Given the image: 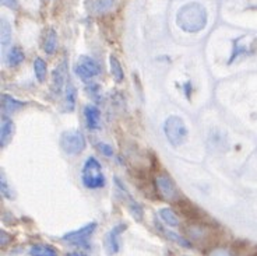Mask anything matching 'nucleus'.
<instances>
[{
  "instance_id": "obj_1",
  "label": "nucleus",
  "mask_w": 257,
  "mask_h": 256,
  "mask_svg": "<svg viewBox=\"0 0 257 256\" xmlns=\"http://www.w3.org/2000/svg\"><path fill=\"white\" fill-rule=\"evenodd\" d=\"M207 16L206 7L200 3H187L185 6L179 9V12L176 14V24L182 31L190 32H199L204 30L207 26Z\"/></svg>"
},
{
  "instance_id": "obj_2",
  "label": "nucleus",
  "mask_w": 257,
  "mask_h": 256,
  "mask_svg": "<svg viewBox=\"0 0 257 256\" xmlns=\"http://www.w3.org/2000/svg\"><path fill=\"white\" fill-rule=\"evenodd\" d=\"M83 185L88 189H99L105 186V175L102 173V166L98 162L95 157H88L83 166L81 173Z\"/></svg>"
},
{
  "instance_id": "obj_3",
  "label": "nucleus",
  "mask_w": 257,
  "mask_h": 256,
  "mask_svg": "<svg viewBox=\"0 0 257 256\" xmlns=\"http://www.w3.org/2000/svg\"><path fill=\"white\" fill-rule=\"evenodd\" d=\"M164 133L172 147H179L187 139V128L180 116L172 115L164 122Z\"/></svg>"
},
{
  "instance_id": "obj_4",
  "label": "nucleus",
  "mask_w": 257,
  "mask_h": 256,
  "mask_svg": "<svg viewBox=\"0 0 257 256\" xmlns=\"http://www.w3.org/2000/svg\"><path fill=\"white\" fill-rule=\"evenodd\" d=\"M60 146L66 154L76 155L85 148V137L80 130H66L60 136Z\"/></svg>"
},
{
  "instance_id": "obj_5",
  "label": "nucleus",
  "mask_w": 257,
  "mask_h": 256,
  "mask_svg": "<svg viewBox=\"0 0 257 256\" xmlns=\"http://www.w3.org/2000/svg\"><path fill=\"white\" fill-rule=\"evenodd\" d=\"M96 230V223H88L78 230L66 232L63 237V241L71 243V245H77V246H83V248H90V238Z\"/></svg>"
},
{
  "instance_id": "obj_6",
  "label": "nucleus",
  "mask_w": 257,
  "mask_h": 256,
  "mask_svg": "<svg viewBox=\"0 0 257 256\" xmlns=\"http://www.w3.org/2000/svg\"><path fill=\"white\" fill-rule=\"evenodd\" d=\"M74 71L83 81L88 83L92 77L98 76L101 73V67L90 56H80L78 62L74 66Z\"/></svg>"
},
{
  "instance_id": "obj_7",
  "label": "nucleus",
  "mask_w": 257,
  "mask_h": 256,
  "mask_svg": "<svg viewBox=\"0 0 257 256\" xmlns=\"http://www.w3.org/2000/svg\"><path fill=\"white\" fill-rule=\"evenodd\" d=\"M155 186L162 198L168 202H178L179 200V192L175 186L174 181L168 175H157L155 177Z\"/></svg>"
},
{
  "instance_id": "obj_8",
  "label": "nucleus",
  "mask_w": 257,
  "mask_h": 256,
  "mask_svg": "<svg viewBox=\"0 0 257 256\" xmlns=\"http://www.w3.org/2000/svg\"><path fill=\"white\" fill-rule=\"evenodd\" d=\"M124 230H126V224H117L105 235L103 245H105V249L108 252V255H115V253L119 252V248H120V245H119V235Z\"/></svg>"
},
{
  "instance_id": "obj_9",
  "label": "nucleus",
  "mask_w": 257,
  "mask_h": 256,
  "mask_svg": "<svg viewBox=\"0 0 257 256\" xmlns=\"http://www.w3.org/2000/svg\"><path fill=\"white\" fill-rule=\"evenodd\" d=\"M14 130H16L14 122L9 116H2V121H0V146H2V148L6 147L7 143L12 140Z\"/></svg>"
},
{
  "instance_id": "obj_10",
  "label": "nucleus",
  "mask_w": 257,
  "mask_h": 256,
  "mask_svg": "<svg viewBox=\"0 0 257 256\" xmlns=\"http://www.w3.org/2000/svg\"><path fill=\"white\" fill-rule=\"evenodd\" d=\"M64 83H66V62L59 64L52 73V93L59 96L63 91Z\"/></svg>"
},
{
  "instance_id": "obj_11",
  "label": "nucleus",
  "mask_w": 257,
  "mask_h": 256,
  "mask_svg": "<svg viewBox=\"0 0 257 256\" xmlns=\"http://www.w3.org/2000/svg\"><path fill=\"white\" fill-rule=\"evenodd\" d=\"M24 105H26V103H21L19 100H16L14 97L9 96V94H2V112H3V115H13L14 112H17Z\"/></svg>"
},
{
  "instance_id": "obj_12",
  "label": "nucleus",
  "mask_w": 257,
  "mask_h": 256,
  "mask_svg": "<svg viewBox=\"0 0 257 256\" xmlns=\"http://www.w3.org/2000/svg\"><path fill=\"white\" fill-rule=\"evenodd\" d=\"M84 118L87 128L90 130H95L99 126V109L94 105H85L84 107Z\"/></svg>"
},
{
  "instance_id": "obj_13",
  "label": "nucleus",
  "mask_w": 257,
  "mask_h": 256,
  "mask_svg": "<svg viewBox=\"0 0 257 256\" xmlns=\"http://www.w3.org/2000/svg\"><path fill=\"white\" fill-rule=\"evenodd\" d=\"M56 49H58V34L53 28H49L45 34V39H44V51L48 55H53Z\"/></svg>"
},
{
  "instance_id": "obj_14",
  "label": "nucleus",
  "mask_w": 257,
  "mask_h": 256,
  "mask_svg": "<svg viewBox=\"0 0 257 256\" xmlns=\"http://www.w3.org/2000/svg\"><path fill=\"white\" fill-rule=\"evenodd\" d=\"M109 69L116 83H122L123 78H124V71H123V67L120 62H119V59L116 58L115 55L109 56Z\"/></svg>"
},
{
  "instance_id": "obj_15",
  "label": "nucleus",
  "mask_w": 257,
  "mask_h": 256,
  "mask_svg": "<svg viewBox=\"0 0 257 256\" xmlns=\"http://www.w3.org/2000/svg\"><path fill=\"white\" fill-rule=\"evenodd\" d=\"M28 253L31 256H58V252L55 248H52L49 245H44V243L32 245Z\"/></svg>"
},
{
  "instance_id": "obj_16",
  "label": "nucleus",
  "mask_w": 257,
  "mask_h": 256,
  "mask_svg": "<svg viewBox=\"0 0 257 256\" xmlns=\"http://www.w3.org/2000/svg\"><path fill=\"white\" fill-rule=\"evenodd\" d=\"M178 205H179L180 211H182L187 218H193V220L200 218L199 209H197L196 206H193L189 200H178Z\"/></svg>"
},
{
  "instance_id": "obj_17",
  "label": "nucleus",
  "mask_w": 257,
  "mask_h": 256,
  "mask_svg": "<svg viewBox=\"0 0 257 256\" xmlns=\"http://www.w3.org/2000/svg\"><path fill=\"white\" fill-rule=\"evenodd\" d=\"M24 58L26 56H24L23 49L19 46H14L7 53V63H9V66H19L21 62H24Z\"/></svg>"
},
{
  "instance_id": "obj_18",
  "label": "nucleus",
  "mask_w": 257,
  "mask_h": 256,
  "mask_svg": "<svg viewBox=\"0 0 257 256\" xmlns=\"http://www.w3.org/2000/svg\"><path fill=\"white\" fill-rule=\"evenodd\" d=\"M115 5V0H92L91 2V10L96 14H102L110 10Z\"/></svg>"
},
{
  "instance_id": "obj_19",
  "label": "nucleus",
  "mask_w": 257,
  "mask_h": 256,
  "mask_svg": "<svg viewBox=\"0 0 257 256\" xmlns=\"http://www.w3.org/2000/svg\"><path fill=\"white\" fill-rule=\"evenodd\" d=\"M160 217L161 220L165 223L169 227H178L179 225V218L178 216L175 214L174 210H171V209H161L160 210Z\"/></svg>"
},
{
  "instance_id": "obj_20",
  "label": "nucleus",
  "mask_w": 257,
  "mask_h": 256,
  "mask_svg": "<svg viewBox=\"0 0 257 256\" xmlns=\"http://www.w3.org/2000/svg\"><path fill=\"white\" fill-rule=\"evenodd\" d=\"M124 198L127 200V205H128V210L130 213L133 214V217L137 220V221H142L143 220V209L142 206L139 205L137 202H136L135 199L130 198V195L127 193V191L124 189Z\"/></svg>"
},
{
  "instance_id": "obj_21",
  "label": "nucleus",
  "mask_w": 257,
  "mask_h": 256,
  "mask_svg": "<svg viewBox=\"0 0 257 256\" xmlns=\"http://www.w3.org/2000/svg\"><path fill=\"white\" fill-rule=\"evenodd\" d=\"M34 71H35V76H37V80L39 83H44L46 78V71H48L46 62L44 59L37 58L34 60Z\"/></svg>"
},
{
  "instance_id": "obj_22",
  "label": "nucleus",
  "mask_w": 257,
  "mask_h": 256,
  "mask_svg": "<svg viewBox=\"0 0 257 256\" xmlns=\"http://www.w3.org/2000/svg\"><path fill=\"white\" fill-rule=\"evenodd\" d=\"M64 105L67 107L66 111L67 112H71L74 109V105H76V90L71 84H67L66 87V97H64Z\"/></svg>"
},
{
  "instance_id": "obj_23",
  "label": "nucleus",
  "mask_w": 257,
  "mask_h": 256,
  "mask_svg": "<svg viewBox=\"0 0 257 256\" xmlns=\"http://www.w3.org/2000/svg\"><path fill=\"white\" fill-rule=\"evenodd\" d=\"M0 38H2V46H6L12 41V27L6 20H2L0 24Z\"/></svg>"
},
{
  "instance_id": "obj_24",
  "label": "nucleus",
  "mask_w": 257,
  "mask_h": 256,
  "mask_svg": "<svg viewBox=\"0 0 257 256\" xmlns=\"http://www.w3.org/2000/svg\"><path fill=\"white\" fill-rule=\"evenodd\" d=\"M165 234H167V237L169 238V239H172L174 242H176L178 245H180V246H183V248H190V246H192V242H190L189 239H186V238H183V237H180L179 234H176V232H172V231H167Z\"/></svg>"
},
{
  "instance_id": "obj_25",
  "label": "nucleus",
  "mask_w": 257,
  "mask_h": 256,
  "mask_svg": "<svg viewBox=\"0 0 257 256\" xmlns=\"http://www.w3.org/2000/svg\"><path fill=\"white\" fill-rule=\"evenodd\" d=\"M0 191H2V195H3L6 199H14L13 193L10 192L9 186H7L6 177H5V174L3 173H2V175H0Z\"/></svg>"
},
{
  "instance_id": "obj_26",
  "label": "nucleus",
  "mask_w": 257,
  "mask_h": 256,
  "mask_svg": "<svg viewBox=\"0 0 257 256\" xmlns=\"http://www.w3.org/2000/svg\"><path fill=\"white\" fill-rule=\"evenodd\" d=\"M10 242H12V235H10V234H7L5 230L0 231V245H2V248H5L7 243H10Z\"/></svg>"
},
{
  "instance_id": "obj_27",
  "label": "nucleus",
  "mask_w": 257,
  "mask_h": 256,
  "mask_svg": "<svg viewBox=\"0 0 257 256\" xmlns=\"http://www.w3.org/2000/svg\"><path fill=\"white\" fill-rule=\"evenodd\" d=\"M98 147H99V150L102 151V154L108 155V157H110V155L113 154V150H112V147H110V146H108V144H105V143H99V144H98Z\"/></svg>"
},
{
  "instance_id": "obj_28",
  "label": "nucleus",
  "mask_w": 257,
  "mask_h": 256,
  "mask_svg": "<svg viewBox=\"0 0 257 256\" xmlns=\"http://www.w3.org/2000/svg\"><path fill=\"white\" fill-rule=\"evenodd\" d=\"M210 256H232V253L226 249H214Z\"/></svg>"
},
{
  "instance_id": "obj_29",
  "label": "nucleus",
  "mask_w": 257,
  "mask_h": 256,
  "mask_svg": "<svg viewBox=\"0 0 257 256\" xmlns=\"http://www.w3.org/2000/svg\"><path fill=\"white\" fill-rule=\"evenodd\" d=\"M2 3L7 7H12V9H16L17 7V0H2Z\"/></svg>"
},
{
  "instance_id": "obj_30",
  "label": "nucleus",
  "mask_w": 257,
  "mask_h": 256,
  "mask_svg": "<svg viewBox=\"0 0 257 256\" xmlns=\"http://www.w3.org/2000/svg\"><path fill=\"white\" fill-rule=\"evenodd\" d=\"M66 256H87V255H83V253H80V252H70V253H67Z\"/></svg>"
}]
</instances>
